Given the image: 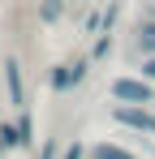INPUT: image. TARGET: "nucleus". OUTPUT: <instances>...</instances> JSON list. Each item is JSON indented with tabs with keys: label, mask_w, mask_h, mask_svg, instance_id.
I'll return each instance as SVG.
<instances>
[{
	"label": "nucleus",
	"mask_w": 155,
	"mask_h": 159,
	"mask_svg": "<svg viewBox=\"0 0 155 159\" xmlns=\"http://www.w3.org/2000/svg\"><path fill=\"white\" fill-rule=\"evenodd\" d=\"M108 90H112V99H116V103H155V86L147 78H129V73H121V78H112V86H108Z\"/></svg>",
	"instance_id": "obj_1"
},
{
	"label": "nucleus",
	"mask_w": 155,
	"mask_h": 159,
	"mask_svg": "<svg viewBox=\"0 0 155 159\" xmlns=\"http://www.w3.org/2000/svg\"><path fill=\"white\" fill-rule=\"evenodd\" d=\"M112 120L134 133H155V112L142 103H112Z\"/></svg>",
	"instance_id": "obj_2"
},
{
	"label": "nucleus",
	"mask_w": 155,
	"mask_h": 159,
	"mask_svg": "<svg viewBox=\"0 0 155 159\" xmlns=\"http://www.w3.org/2000/svg\"><path fill=\"white\" fill-rule=\"evenodd\" d=\"M4 90H9V103L22 112L26 107V82H22V60L17 56H4Z\"/></svg>",
	"instance_id": "obj_3"
},
{
	"label": "nucleus",
	"mask_w": 155,
	"mask_h": 159,
	"mask_svg": "<svg viewBox=\"0 0 155 159\" xmlns=\"http://www.w3.org/2000/svg\"><path fill=\"white\" fill-rule=\"evenodd\" d=\"M86 159H138L129 146H116V142H95L91 151H86Z\"/></svg>",
	"instance_id": "obj_4"
},
{
	"label": "nucleus",
	"mask_w": 155,
	"mask_h": 159,
	"mask_svg": "<svg viewBox=\"0 0 155 159\" xmlns=\"http://www.w3.org/2000/svg\"><path fill=\"white\" fill-rule=\"evenodd\" d=\"M112 34H116V30H99V34H95V43H91V65H99V60H108V56H112V43H116V39H112Z\"/></svg>",
	"instance_id": "obj_5"
},
{
	"label": "nucleus",
	"mask_w": 155,
	"mask_h": 159,
	"mask_svg": "<svg viewBox=\"0 0 155 159\" xmlns=\"http://www.w3.org/2000/svg\"><path fill=\"white\" fill-rule=\"evenodd\" d=\"M134 43L142 48V56H155V17H142V26L134 30Z\"/></svg>",
	"instance_id": "obj_6"
},
{
	"label": "nucleus",
	"mask_w": 155,
	"mask_h": 159,
	"mask_svg": "<svg viewBox=\"0 0 155 159\" xmlns=\"http://www.w3.org/2000/svg\"><path fill=\"white\" fill-rule=\"evenodd\" d=\"M48 86L56 90V95L73 90V73H69V65H52V69H48Z\"/></svg>",
	"instance_id": "obj_7"
},
{
	"label": "nucleus",
	"mask_w": 155,
	"mask_h": 159,
	"mask_svg": "<svg viewBox=\"0 0 155 159\" xmlns=\"http://www.w3.org/2000/svg\"><path fill=\"white\" fill-rule=\"evenodd\" d=\"M0 146H4V151H22V129H17V120H0Z\"/></svg>",
	"instance_id": "obj_8"
},
{
	"label": "nucleus",
	"mask_w": 155,
	"mask_h": 159,
	"mask_svg": "<svg viewBox=\"0 0 155 159\" xmlns=\"http://www.w3.org/2000/svg\"><path fill=\"white\" fill-rule=\"evenodd\" d=\"M65 17V0H39V22L43 26H56Z\"/></svg>",
	"instance_id": "obj_9"
},
{
	"label": "nucleus",
	"mask_w": 155,
	"mask_h": 159,
	"mask_svg": "<svg viewBox=\"0 0 155 159\" xmlns=\"http://www.w3.org/2000/svg\"><path fill=\"white\" fill-rule=\"evenodd\" d=\"M17 129H22V151L26 146H35V116H30V112H17Z\"/></svg>",
	"instance_id": "obj_10"
},
{
	"label": "nucleus",
	"mask_w": 155,
	"mask_h": 159,
	"mask_svg": "<svg viewBox=\"0 0 155 159\" xmlns=\"http://www.w3.org/2000/svg\"><path fill=\"white\" fill-rule=\"evenodd\" d=\"M103 30V9H86V17H82V34H99Z\"/></svg>",
	"instance_id": "obj_11"
},
{
	"label": "nucleus",
	"mask_w": 155,
	"mask_h": 159,
	"mask_svg": "<svg viewBox=\"0 0 155 159\" xmlns=\"http://www.w3.org/2000/svg\"><path fill=\"white\" fill-rule=\"evenodd\" d=\"M69 73H73V86H82V82H86V73H91V56H78L73 65H69Z\"/></svg>",
	"instance_id": "obj_12"
},
{
	"label": "nucleus",
	"mask_w": 155,
	"mask_h": 159,
	"mask_svg": "<svg viewBox=\"0 0 155 159\" xmlns=\"http://www.w3.org/2000/svg\"><path fill=\"white\" fill-rule=\"evenodd\" d=\"M138 78H147L155 86V56H142V69H138Z\"/></svg>",
	"instance_id": "obj_13"
},
{
	"label": "nucleus",
	"mask_w": 155,
	"mask_h": 159,
	"mask_svg": "<svg viewBox=\"0 0 155 159\" xmlns=\"http://www.w3.org/2000/svg\"><path fill=\"white\" fill-rule=\"evenodd\" d=\"M60 159H86V146H82V142H69V146H65V155Z\"/></svg>",
	"instance_id": "obj_14"
},
{
	"label": "nucleus",
	"mask_w": 155,
	"mask_h": 159,
	"mask_svg": "<svg viewBox=\"0 0 155 159\" xmlns=\"http://www.w3.org/2000/svg\"><path fill=\"white\" fill-rule=\"evenodd\" d=\"M39 159H56V138H48V142H43V151H39Z\"/></svg>",
	"instance_id": "obj_15"
},
{
	"label": "nucleus",
	"mask_w": 155,
	"mask_h": 159,
	"mask_svg": "<svg viewBox=\"0 0 155 159\" xmlns=\"http://www.w3.org/2000/svg\"><path fill=\"white\" fill-rule=\"evenodd\" d=\"M0 155H4V146H0Z\"/></svg>",
	"instance_id": "obj_16"
}]
</instances>
